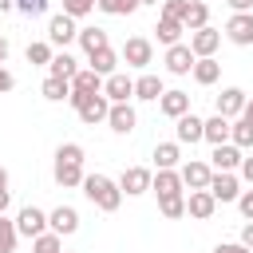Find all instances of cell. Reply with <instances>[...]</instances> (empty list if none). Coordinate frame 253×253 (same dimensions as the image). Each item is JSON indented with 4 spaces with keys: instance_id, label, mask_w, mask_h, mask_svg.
Wrapping results in <instances>:
<instances>
[{
    "instance_id": "obj_1",
    "label": "cell",
    "mask_w": 253,
    "mask_h": 253,
    "mask_svg": "<svg viewBox=\"0 0 253 253\" xmlns=\"http://www.w3.org/2000/svg\"><path fill=\"white\" fill-rule=\"evenodd\" d=\"M83 146L79 142H63L59 150H55V166H51V174H55V182L63 186V190H71V186H83Z\"/></svg>"
},
{
    "instance_id": "obj_2",
    "label": "cell",
    "mask_w": 253,
    "mask_h": 253,
    "mask_svg": "<svg viewBox=\"0 0 253 253\" xmlns=\"http://www.w3.org/2000/svg\"><path fill=\"white\" fill-rule=\"evenodd\" d=\"M83 194H87V202H91L95 210H103V213H115V210L123 206V190H119V182L107 178V174H87V178H83Z\"/></svg>"
},
{
    "instance_id": "obj_3",
    "label": "cell",
    "mask_w": 253,
    "mask_h": 253,
    "mask_svg": "<svg viewBox=\"0 0 253 253\" xmlns=\"http://www.w3.org/2000/svg\"><path fill=\"white\" fill-rule=\"evenodd\" d=\"M16 229H20V237H43L51 225H47V213L40 210V206H24L20 213H16Z\"/></svg>"
},
{
    "instance_id": "obj_4",
    "label": "cell",
    "mask_w": 253,
    "mask_h": 253,
    "mask_svg": "<svg viewBox=\"0 0 253 253\" xmlns=\"http://www.w3.org/2000/svg\"><path fill=\"white\" fill-rule=\"evenodd\" d=\"M119 59H126V67H150V59H154V43H150L146 36H130V40L123 43Z\"/></svg>"
},
{
    "instance_id": "obj_5",
    "label": "cell",
    "mask_w": 253,
    "mask_h": 253,
    "mask_svg": "<svg viewBox=\"0 0 253 253\" xmlns=\"http://www.w3.org/2000/svg\"><path fill=\"white\" fill-rule=\"evenodd\" d=\"M225 40L237 47H249L253 43V12H233L225 20Z\"/></svg>"
},
{
    "instance_id": "obj_6",
    "label": "cell",
    "mask_w": 253,
    "mask_h": 253,
    "mask_svg": "<svg viewBox=\"0 0 253 253\" xmlns=\"http://www.w3.org/2000/svg\"><path fill=\"white\" fill-rule=\"evenodd\" d=\"M182 186H190V190H210V178H213V166L210 162H202V158H190V162H182Z\"/></svg>"
},
{
    "instance_id": "obj_7",
    "label": "cell",
    "mask_w": 253,
    "mask_h": 253,
    "mask_svg": "<svg viewBox=\"0 0 253 253\" xmlns=\"http://www.w3.org/2000/svg\"><path fill=\"white\" fill-rule=\"evenodd\" d=\"M150 182H154V174H150L146 166H126L123 178H119V190H123L126 198H138V194L150 190Z\"/></svg>"
},
{
    "instance_id": "obj_8",
    "label": "cell",
    "mask_w": 253,
    "mask_h": 253,
    "mask_svg": "<svg viewBox=\"0 0 253 253\" xmlns=\"http://www.w3.org/2000/svg\"><path fill=\"white\" fill-rule=\"evenodd\" d=\"M103 95H107L111 103H130V99H134V79H130L126 71H115V75L103 79Z\"/></svg>"
},
{
    "instance_id": "obj_9",
    "label": "cell",
    "mask_w": 253,
    "mask_h": 253,
    "mask_svg": "<svg viewBox=\"0 0 253 253\" xmlns=\"http://www.w3.org/2000/svg\"><path fill=\"white\" fill-rule=\"evenodd\" d=\"M217 43H221V32L217 28H198V32H190V51L198 55V59H210L213 51H217Z\"/></svg>"
},
{
    "instance_id": "obj_10",
    "label": "cell",
    "mask_w": 253,
    "mask_h": 253,
    "mask_svg": "<svg viewBox=\"0 0 253 253\" xmlns=\"http://www.w3.org/2000/svg\"><path fill=\"white\" fill-rule=\"evenodd\" d=\"M194 63H198V55L190 51V43H174V47H166V71H170V75H190Z\"/></svg>"
},
{
    "instance_id": "obj_11",
    "label": "cell",
    "mask_w": 253,
    "mask_h": 253,
    "mask_svg": "<svg viewBox=\"0 0 253 253\" xmlns=\"http://www.w3.org/2000/svg\"><path fill=\"white\" fill-rule=\"evenodd\" d=\"M245 103H249V95L241 91V87H225L221 95H217V115L221 119H241V111H245Z\"/></svg>"
},
{
    "instance_id": "obj_12",
    "label": "cell",
    "mask_w": 253,
    "mask_h": 253,
    "mask_svg": "<svg viewBox=\"0 0 253 253\" xmlns=\"http://www.w3.org/2000/svg\"><path fill=\"white\" fill-rule=\"evenodd\" d=\"M210 194H213L217 202H237V198H241V182H237V174L213 170V178H210Z\"/></svg>"
},
{
    "instance_id": "obj_13",
    "label": "cell",
    "mask_w": 253,
    "mask_h": 253,
    "mask_svg": "<svg viewBox=\"0 0 253 253\" xmlns=\"http://www.w3.org/2000/svg\"><path fill=\"white\" fill-rule=\"evenodd\" d=\"M47 225H51V233L71 237V233L79 229V210H75V206H55V210L47 213Z\"/></svg>"
},
{
    "instance_id": "obj_14",
    "label": "cell",
    "mask_w": 253,
    "mask_h": 253,
    "mask_svg": "<svg viewBox=\"0 0 253 253\" xmlns=\"http://www.w3.org/2000/svg\"><path fill=\"white\" fill-rule=\"evenodd\" d=\"M213 210H217V198H213L210 190H190V198H186V213H190V217L210 221V217H213Z\"/></svg>"
},
{
    "instance_id": "obj_15",
    "label": "cell",
    "mask_w": 253,
    "mask_h": 253,
    "mask_svg": "<svg viewBox=\"0 0 253 253\" xmlns=\"http://www.w3.org/2000/svg\"><path fill=\"white\" fill-rule=\"evenodd\" d=\"M47 40L51 43H71V40H79V28H75V20L67 16V12H59V16H51V24H47Z\"/></svg>"
},
{
    "instance_id": "obj_16",
    "label": "cell",
    "mask_w": 253,
    "mask_h": 253,
    "mask_svg": "<svg viewBox=\"0 0 253 253\" xmlns=\"http://www.w3.org/2000/svg\"><path fill=\"white\" fill-rule=\"evenodd\" d=\"M134 123H138V115H134V107H130V103H111L107 126H111L115 134H130V130H134Z\"/></svg>"
},
{
    "instance_id": "obj_17",
    "label": "cell",
    "mask_w": 253,
    "mask_h": 253,
    "mask_svg": "<svg viewBox=\"0 0 253 253\" xmlns=\"http://www.w3.org/2000/svg\"><path fill=\"white\" fill-rule=\"evenodd\" d=\"M241 146H233V142H221V146H213V154H210V162H213V170H225V174H233V170H241Z\"/></svg>"
},
{
    "instance_id": "obj_18",
    "label": "cell",
    "mask_w": 253,
    "mask_h": 253,
    "mask_svg": "<svg viewBox=\"0 0 253 253\" xmlns=\"http://www.w3.org/2000/svg\"><path fill=\"white\" fill-rule=\"evenodd\" d=\"M75 115H79L87 126H95V123H107V115H111V99H107V95H91V99H87V103H83Z\"/></svg>"
},
{
    "instance_id": "obj_19",
    "label": "cell",
    "mask_w": 253,
    "mask_h": 253,
    "mask_svg": "<svg viewBox=\"0 0 253 253\" xmlns=\"http://www.w3.org/2000/svg\"><path fill=\"white\" fill-rule=\"evenodd\" d=\"M174 134H178V142H190V146H194V142H202V138H206V119H198L194 111H190V115H182V119H178V126H174Z\"/></svg>"
},
{
    "instance_id": "obj_20",
    "label": "cell",
    "mask_w": 253,
    "mask_h": 253,
    "mask_svg": "<svg viewBox=\"0 0 253 253\" xmlns=\"http://www.w3.org/2000/svg\"><path fill=\"white\" fill-rule=\"evenodd\" d=\"M158 111L178 123L182 115H190V95H186V91H166V95L158 99Z\"/></svg>"
},
{
    "instance_id": "obj_21",
    "label": "cell",
    "mask_w": 253,
    "mask_h": 253,
    "mask_svg": "<svg viewBox=\"0 0 253 253\" xmlns=\"http://www.w3.org/2000/svg\"><path fill=\"white\" fill-rule=\"evenodd\" d=\"M162 95H166V87H162V79H158V75H150V71H146V75H138V79H134V99H142V103H158Z\"/></svg>"
},
{
    "instance_id": "obj_22",
    "label": "cell",
    "mask_w": 253,
    "mask_h": 253,
    "mask_svg": "<svg viewBox=\"0 0 253 253\" xmlns=\"http://www.w3.org/2000/svg\"><path fill=\"white\" fill-rule=\"evenodd\" d=\"M182 162V142H158L154 146V166L158 170H178Z\"/></svg>"
},
{
    "instance_id": "obj_23",
    "label": "cell",
    "mask_w": 253,
    "mask_h": 253,
    "mask_svg": "<svg viewBox=\"0 0 253 253\" xmlns=\"http://www.w3.org/2000/svg\"><path fill=\"white\" fill-rule=\"evenodd\" d=\"M210 24V4L206 0H190V8H186V16H182V28L186 32H198V28H206Z\"/></svg>"
},
{
    "instance_id": "obj_24",
    "label": "cell",
    "mask_w": 253,
    "mask_h": 253,
    "mask_svg": "<svg viewBox=\"0 0 253 253\" xmlns=\"http://www.w3.org/2000/svg\"><path fill=\"white\" fill-rule=\"evenodd\" d=\"M190 75H194V83H202V87H213V83L221 79V63H217L213 55H210V59H198Z\"/></svg>"
},
{
    "instance_id": "obj_25",
    "label": "cell",
    "mask_w": 253,
    "mask_h": 253,
    "mask_svg": "<svg viewBox=\"0 0 253 253\" xmlns=\"http://www.w3.org/2000/svg\"><path fill=\"white\" fill-rule=\"evenodd\" d=\"M229 130H233L229 119H221V115H210V119H206V142H210V146L229 142Z\"/></svg>"
},
{
    "instance_id": "obj_26",
    "label": "cell",
    "mask_w": 253,
    "mask_h": 253,
    "mask_svg": "<svg viewBox=\"0 0 253 253\" xmlns=\"http://www.w3.org/2000/svg\"><path fill=\"white\" fill-rule=\"evenodd\" d=\"M150 190H154L158 198H162V194H182V174H178V170H154Z\"/></svg>"
},
{
    "instance_id": "obj_27",
    "label": "cell",
    "mask_w": 253,
    "mask_h": 253,
    "mask_svg": "<svg viewBox=\"0 0 253 253\" xmlns=\"http://www.w3.org/2000/svg\"><path fill=\"white\" fill-rule=\"evenodd\" d=\"M79 47H83L87 55H95V51L111 47V40H107V32H103V28H79Z\"/></svg>"
},
{
    "instance_id": "obj_28",
    "label": "cell",
    "mask_w": 253,
    "mask_h": 253,
    "mask_svg": "<svg viewBox=\"0 0 253 253\" xmlns=\"http://www.w3.org/2000/svg\"><path fill=\"white\" fill-rule=\"evenodd\" d=\"M40 95H43L47 103H63V99H71V79H55V75H47L43 87H40Z\"/></svg>"
},
{
    "instance_id": "obj_29",
    "label": "cell",
    "mask_w": 253,
    "mask_h": 253,
    "mask_svg": "<svg viewBox=\"0 0 253 253\" xmlns=\"http://www.w3.org/2000/svg\"><path fill=\"white\" fill-rule=\"evenodd\" d=\"M71 91H87V95H103V75H95L91 67H79V75L71 79Z\"/></svg>"
},
{
    "instance_id": "obj_30",
    "label": "cell",
    "mask_w": 253,
    "mask_h": 253,
    "mask_svg": "<svg viewBox=\"0 0 253 253\" xmlns=\"http://www.w3.org/2000/svg\"><path fill=\"white\" fill-rule=\"evenodd\" d=\"M87 59H91V71H95V75H115L119 51H115V47H103V51H95V55H87Z\"/></svg>"
},
{
    "instance_id": "obj_31",
    "label": "cell",
    "mask_w": 253,
    "mask_h": 253,
    "mask_svg": "<svg viewBox=\"0 0 253 253\" xmlns=\"http://www.w3.org/2000/svg\"><path fill=\"white\" fill-rule=\"evenodd\" d=\"M158 213L170 217V221L186 217V198H182V194H162V198H158Z\"/></svg>"
},
{
    "instance_id": "obj_32",
    "label": "cell",
    "mask_w": 253,
    "mask_h": 253,
    "mask_svg": "<svg viewBox=\"0 0 253 253\" xmlns=\"http://www.w3.org/2000/svg\"><path fill=\"white\" fill-rule=\"evenodd\" d=\"M47 75H55V79H75V75H79V67H75V59H71L67 51H59V55L47 63Z\"/></svg>"
},
{
    "instance_id": "obj_33",
    "label": "cell",
    "mask_w": 253,
    "mask_h": 253,
    "mask_svg": "<svg viewBox=\"0 0 253 253\" xmlns=\"http://www.w3.org/2000/svg\"><path fill=\"white\" fill-rule=\"evenodd\" d=\"M154 32H158V43L174 47V43H182V32H186V28H182L178 20H158V28H154Z\"/></svg>"
},
{
    "instance_id": "obj_34",
    "label": "cell",
    "mask_w": 253,
    "mask_h": 253,
    "mask_svg": "<svg viewBox=\"0 0 253 253\" xmlns=\"http://www.w3.org/2000/svg\"><path fill=\"white\" fill-rule=\"evenodd\" d=\"M229 142H233V146H241V150H249V146H253V123H249V119H233Z\"/></svg>"
},
{
    "instance_id": "obj_35",
    "label": "cell",
    "mask_w": 253,
    "mask_h": 253,
    "mask_svg": "<svg viewBox=\"0 0 253 253\" xmlns=\"http://www.w3.org/2000/svg\"><path fill=\"white\" fill-rule=\"evenodd\" d=\"M55 59V51H51V43H43V40H36V43H28V63L32 67H47Z\"/></svg>"
},
{
    "instance_id": "obj_36",
    "label": "cell",
    "mask_w": 253,
    "mask_h": 253,
    "mask_svg": "<svg viewBox=\"0 0 253 253\" xmlns=\"http://www.w3.org/2000/svg\"><path fill=\"white\" fill-rule=\"evenodd\" d=\"M16 241H20L16 221H8V217L0 213V253H16Z\"/></svg>"
},
{
    "instance_id": "obj_37",
    "label": "cell",
    "mask_w": 253,
    "mask_h": 253,
    "mask_svg": "<svg viewBox=\"0 0 253 253\" xmlns=\"http://www.w3.org/2000/svg\"><path fill=\"white\" fill-rule=\"evenodd\" d=\"M95 8L107 12V16H130L138 8V0H95Z\"/></svg>"
},
{
    "instance_id": "obj_38",
    "label": "cell",
    "mask_w": 253,
    "mask_h": 253,
    "mask_svg": "<svg viewBox=\"0 0 253 253\" xmlns=\"http://www.w3.org/2000/svg\"><path fill=\"white\" fill-rule=\"evenodd\" d=\"M32 253H63V237L47 229L43 237H36V241H32Z\"/></svg>"
},
{
    "instance_id": "obj_39",
    "label": "cell",
    "mask_w": 253,
    "mask_h": 253,
    "mask_svg": "<svg viewBox=\"0 0 253 253\" xmlns=\"http://www.w3.org/2000/svg\"><path fill=\"white\" fill-rule=\"evenodd\" d=\"M186 8H190V0H162V16H158V20H178V24H182Z\"/></svg>"
},
{
    "instance_id": "obj_40",
    "label": "cell",
    "mask_w": 253,
    "mask_h": 253,
    "mask_svg": "<svg viewBox=\"0 0 253 253\" xmlns=\"http://www.w3.org/2000/svg\"><path fill=\"white\" fill-rule=\"evenodd\" d=\"M63 12H67L71 20H79V16L95 12V0H63Z\"/></svg>"
},
{
    "instance_id": "obj_41",
    "label": "cell",
    "mask_w": 253,
    "mask_h": 253,
    "mask_svg": "<svg viewBox=\"0 0 253 253\" xmlns=\"http://www.w3.org/2000/svg\"><path fill=\"white\" fill-rule=\"evenodd\" d=\"M12 8L24 12V16H43L47 12V0H12Z\"/></svg>"
},
{
    "instance_id": "obj_42",
    "label": "cell",
    "mask_w": 253,
    "mask_h": 253,
    "mask_svg": "<svg viewBox=\"0 0 253 253\" xmlns=\"http://www.w3.org/2000/svg\"><path fill=\"white\" fill-rule=\"evenodd\" d=\"M237 210H241V217H245V221H253V190H241Z\"/></svg>"
},
{
    "instance_id": "obj_43",
    "label": "cell",
    "mask_w": 253,
    "mask_h": 253,
    "mask_svg": "<svg viewBox=\"0 0 253 253\" xmlns=\"http://www.w3.org/2000/svg\"><path fill=\"white\" fill-rule=\"evenodd\" d=\"M12 87H16V75H12L8 67H0V95H8Z\"/></svg>"
},
{
    "instance_id": "obj_44",
    "label": "cell",
    "mask_w": 253,
    "mask_h": 253,
    "mask_svg": "<svg viewBox=\"0 0 253 253\" xmlns=\"http://www.w3.org/2000/svg\"><path fill=\"white\" fill-rule=\"evenodd\" d=\"M213 253H253V249H245L241 241H221V245H217Z\"/></svg>"
},
{
    "instance_id": "obj_45",
    "label": "cell",
    "mask_w": 253,
    "mask_h": 253,
    "mask_svg": "<svg viewBox=\"0 0 253 253\" xmlns=\"http://www.w3.org/2000/svg\"><path fill=\"white\" fill-rule=\"evenodd\" d=\"M241 178L253 186V154H245V158H241Z\"/></svg>"
},
{
    "instance_id": "obj_46",
    "label": "cell",
    "mask_w": 253,
    "mask_h": 253,
    "mask_svg": "<svg viewBox=\"0 0 253 253\" xmlns=\"http://www.w3.org/2000/svg\"><path fill=\"white\" fill-rule=\"evenodd\" d=\"M241 245H245V249H253V221H245V225H241Z\"/></svg>"
},
{
    "instance_id": "obj_47",
    "label": "cell",
    "mask_w": 253,
    "mask_h": 253,
    "mask_svg": "<svg viewBox=\"0 0 253 253\" xmlns=\"http://www.w3.org/2000/svg\"><path fill=\"white\" fill-rule=\"evenodd\" d=\"M233 12H253V0H225Z\"/></svg>"
},
{
    "instance_id": "obj_48",
    "label": "cell",
    "mask_w": 253,
    "mask_h": 253,
    "mask_svg": "<svg viewBox=\"0 0 253 253\" xmlns=\"http://www.w3.org/2000/svg\"><path fill=\"white\" fill-rule=\"evenodd\" d=\"M8 51H12V43H8V36H0V67H4V59H8Z\"/></svg>"
},
{
    "instance_id": "obj_49",
    "label": "cell",
    "mask_w": 253,
    "mask_h": 253,
    "mask_svg": "<svg viewBox=\"0 0 253 253\" xmlns=\"http://www.w3.org/2000/svg\"><path fill=\"white\" fill-rule=\"evenodd\" d=\"M8 202H12V194H8V190H0V213L8 210Z\"/></svg>"
},
{
    "instance_id": "obj_50",
    "label": "cell",
    "mask_w": 253,
    "mask_h": 253,
    "mask_svg": "<svg viewBox=\"0 0 253 253\" xmlns=\"http://www.w3.org/2000/svg\"><path fill=\"white\" fill-rule=\"evenodd\" d=\"M241 119H249V123H253V99L245 103V111H241Z\"/></svg>"
},
{
    "instance_id": "obj_51",
    "label": "cell",
    "mask_w": 253,
    "mask_h": 253,
    "mask_svg": "<svg viewBox=\"0 0 253 253\" xmlns=\"http://www.w3.org/2000/svg\"><path fill=\"white\" fill-rule=\"evenodd\" d=\"M0 190H8V170L0 166Z\"/></svg>"
},
{
    "instance_id": "obj_52",
    "label": "cell",
    "mask_w": 253,
    "mask_h": 253,
    "mask_svg": "<svg viewBox=\"0 0 253 253\" xmlns=\"http://www.w3.org/2000/svg\"><path fill=\"white\" fill-rule=\"evenodd\" d=\"M8 8H12V0H0V12H8Z\"/></svg>"
},
{
    "instance_id": "obj_53",
    "label": "cell",
    "mask_w": 253,
    "mask_h": 253,
    "mask_svg": "<svg viewBox=\"0 0 253 253\" xmlns=\"http://www.w3.org/2000/svg\"><path fill=\"white\" fill-rule=\"evenodd\" d=\"M138 4H158V0H138Z\"/></svg>"
},
{
    "instance_id": "obj_54",
    "label": "cell",
    "mask_w": 253,
    "mask_h": 253,
    "mask_svg": "<svg viewBox=\"0 0 253 253\" xmlns=\"http://www.w3.org/2000/svg\"><path fill=\"white\" fill-rule=\"evenodd\" d=\"M63 253H67V249H63Z\"/></svg>"
}]
</instances>
